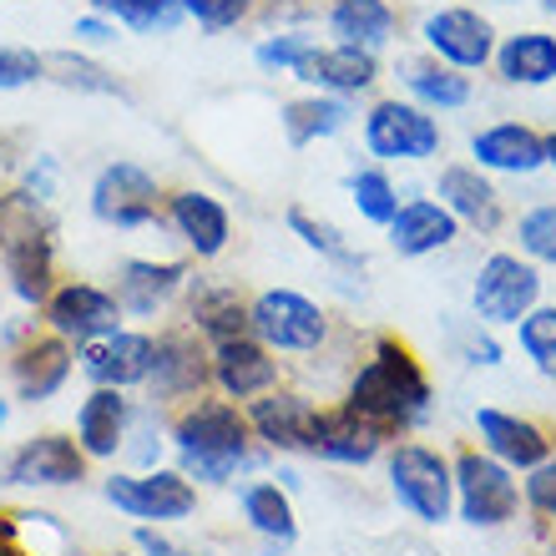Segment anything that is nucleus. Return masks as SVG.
<instances>
[{
  "label": "nucleus",
  "mask_w": 556,
  "mask_h": 556,
  "mask_svg": "<svg viewBox=\"0 0 556 556\" xmlns=\"http://www.w3.org/2000/svg\"><path fill=\"white\" fill-rule=\"evenodd\" d=\"M283 384V369H278L274 350L258 344L253 334L228 339V344H213V390L233 405H249V400L268 395Z\"/></svg>",
  "instance_id": "18"
},
{
  "label": "nucleus",
  "mask_w": 556,
  "mask_h": 556,
  "mask_svg": "<svg viewBox=\"0 0 556 556\" xmlns=\"http://www.w3.org/2000/svg\"><path fill=\"white\" fill-rule=\"evenodd\" d=\"M102 556H132V552H102Z\"/></svg>",
  "instance_id": "52"
},
{
  "label": "nucleus",
  "mask_w": 556,
  "mask_h": 556,
  "mask_svg": "<svg viewBox=\"0 0 556 556\" xmlns=\"http://www.w3.org/2000/svg\"><path fill=\"white\" fill-rule=\"evenodd\" d=\"M460 354H466L470 365H501V344L491 334H481V329H466V334H460Z\"/></svg>",
  "instance_id": "46"
},
{
  "label": "nucleus",
  "mask_w": 556,
  "mask_h": 556,
  "mask_svg": "<svg viewBox=\"0 0 556 556\" xmlns=\"http://www.w3.org/2000/svg\"><path fill=\"white\" fill-rule=\"evenodd\" d=\"M46 76L41 51H26V46H0V91H21L30 81Z\"/></svg>",
  "instance_id": "42"
},
{
  "label": "nucleus",
  "mask_w": 556,
  "mask_h": 556,
  "mask_svg": "<svg viewBox=\"0 0 556 556\" xmlns=\"http://www.w3.org/2000/svg\"><path fill=\"white\" fill-rule=\"evenodd\" d=\"M0 264H5V278H11L15 299L26 308H41L56 289V238L51 228H36L26 238H11L0 249Z\"/></svg>",
  "instance_id": "27"
},
{
  "label": "nucleus",
  "mask_w": 556,
  "mask_h": 556,
  "mask_svg": "<svg viewBox=\"0 0 556 556\" xmlns=\"http://www.w3.org/2000/svg\"><path fill=\"white\" fill-rule=\"evenodd\" d=\"M350 102L344 97H304V102H289L283 106V132H289L293 147H308V142H324V137H334L350 127Z\"/></svg>",
  "instance_id": "33"
},
{
  "label": "nucleus",
  "mask_w": 556,
  "mask_h": 556,
  "mask_svg": "<svg viewBox=\"0 0 556 556\" xmlns=\"http://www.w3.org/2000/svg\"><path fill=\"white\" fill-rule=\"evenodd\" d=\"M476 430H481V451L496 455L501 466L511 470H536L552 455V440L536 420H521L511 410H496V405H481L476 410Z\"/></svg>",
  "instance_id": "25"
},
{
  "label": "nucleus",
  "mask_w": 556,
  "mask_h": 556,
  "mask_svg": "<svg viewBox=\"0 0 556 556\" xmlns=\"http://www.w3.org/2000/svg\"><path fill=\"white\" fill-rule=\"evenodd\" d=\"M390 233V249L400 258H430V253L451 249L455 238H460V223L435 203V198H410V203H400L395 223L384 228Z\"/></svg>",
  "instance_id": "28"
},
{
  "label": "nucleus",
  "mask_w": 556,
  "mask_h": 556,
  "mask_svg": "<svg viewBox=\"0 0 556 556\" xmlns=\"http://www.w3.org/2000/svg\"><path fill=\"white\" fill-rule=\"evenodd\" d=\"M137 546H142L147 556H188V552H182V546H173V542H167V536H157V531H152V527H142V531H137Z\"/></svg>",
  "instance_id": "47"
},
{
  "label": "nucleus",
  "mask_w": 556,
  "mask_h": 556,
  "mask_svg": "<svg viewBox=\"0 0 556 556\" xmlns=\"http://www.w3.org/2000/svg\"><path fill=\"white\" fill-rule=\"evenodd\" d=\"M167 440L177 451V470L192 485H228L264 460L243 405L223 400L218 390L177 405L173 420H167Z\"/></svg>",
  "instance_id": "1"
},
{
  "label": "nucleus",
  "mask_w": 556,
  "mask_h": 556,
  "mask_svg": "<svg viewBox=\"0 0 556 556\" xmlns=\"http://www.w3.org/2000/svg\"><path fill=\"white\" fill-rule=\"evenodd\" d=\"M546 167H556V132L546 137Z\"/></svg>",
  "instance_id": "50"
},
{
  "label": "nucleus",
  "mask_w": 556,
  "mask_h": 556,
  "mask_svg": "<svg viewBox=\"0 0 556 556\" xmlns=\"http://www.w3.org/2000/svg\"><path fill=\"white\" fill-rule=\"evenodd\" d=\"M182 15H192L203 30H228L249 15V0H182Z\"/></svg>",
  "instance_id": "43"
},
{
  "label": "nucleus",
  "mask_w": 556,
  "mask_h": 556,
  "mask_svg": "<svg viewBox=\"0 0 556 556\" xmlns=\"http://www.w3.org/2000/svg\"><path fill=\"white\" fill-rule=\"evenodd\" d=\"M41 61H46V76L66 91H87V97H127V87H122L106 66L76 56V51H46Z\"/></svg>",
  "instance_id": "35"
},
{
  "label": "nucleus",
  "mask_w": 556,
  "mask_h": 556,
  "mask_svg": "<svg viewBox=\"0 0 556 556\" xmlns=\"http://www.w3.org/2000/svg\"><path fill=\"white\" fill-rule=\"evenodd\" d=\"M314 36H304V30H283V36H268L258 51H253V61L264 66V72H299V61L314 51Z\"/></svg>",
  "instance_id": "41"
},
{
  "label": "nucleus",
  "mask_w": 556,
  "mask_h": 556,
  "mask_svg": "<svg viewBox=\"0 0 556 556\" xmlns=\"http://www.w3.org/2000/svg\"><path fill=\"white\" fill-rule=\"evenodd\" d=\"M400 76H405V91L415 97V106H425V112H460L476 97L470 76L445 66V61H405Z\"/></svg>",
  "instance_id": "31"
},
{
  "label": "nucleus",
  "mask_w": 556,
  "mask_h": 556,
  "mask_svg": "<svg viewBox=\"0 0 556 556\" xmlns=\"http://www.w3.org/2000/svg\"><path fill=\"white\" fill-rule=\"evenodd\" d=\"M5 481L11 485H81L87 481V455L76 445V435L61 430H41L15 445L5 460Z\"/></svg>",
  "instance_id": "19"
},
{
  "label": "nucleus",
  "mask_w": 556,
  "mask_h": 556,
  "mask_svg": "<svg viewBox=\"0 0 556 556\" xmlns=\"http://www.w3.org/2000/svg\"><path fill=\"white\" fill-rule=\"evenodd\" d=\"M5 425H11V400L0 395V430H5Z\"/></svg>",
  "instance_id": "49"
},
{
  "label": "nucleus",
  "mask_w": 556,
  "mask_h": 556,
  "mask_svg": "<svg viewBox=\"0 0 556 556\" xmlns=\"http://www.w3.org/2000/svg\"><path fill=\"white\" fill-rule=\"evenodd\" d=\"M162 223L182 238V249L207 264V258H218L228 243H233V218H228V207L203 188H177L167 192V207H162Z\"/></svg>",
  "instance_id": "17"
},
{
  "label": "nucleus",
  "mask_w": 556,
  "mask_h": 556,
  "mask_svg": "<svg viewBox=\"0 0 556 556\" xmlns=\"http://www.w3.org/2000/svg\"><path fill=\"white\" fill-rule=\"evenodd\" d=\"M72 369H76V344L51 334V329H46V334H30L26 344L11 354V384L26 405H46L51 395H61L66 380H72Z\"/></svg>",
  "instance_id": "20"
},
{
  "label": "nucleus",
  "mask_w": 556,
  "mask_h": 556,
  "mask_svg": "<svg viewBox=\"0 0 556 556\" xmlns=\"http://www.w3.org/2000/svg\"><path fill=\"white\" fill-rule=\"evenodd\" d=\"M132 400L127 390H91L76 410V445L87 460H117L127 445V425H132Z\"/></svg>",
  "instance_id": "26"
},
{
  "label": "nucleus",
  "mask_w": 556,
  "mask_h": 556,
  "mask_svg": "<svg viewBox=\"0 0 556 556\" xmlns=\"http://www.w3.org/2000/svg\"><path fill=\"white\" fill-rule=\"evenodd\" d=\"M319 400L304 395V390H268V395L249 400L243 415L253 425V440L264 451H278V455H308V440H314V420H319Z\"/></svg>",
  "instance_id": "13"
},
{
  "label": "nucleus",
  "mask_w": 556,
  "mask_h": 556,
  "mask_svg": "<svg viewBox=\"0 0 556 556\" xmlns=\"http://www.w3.org/2000/svg\"><path fill=\"white\" fill-rule=\"evenodd\" d=\"M430 400H435V384L425 375L420 354L395 334H375L365 365L350 375V390H344V405L359 410L365 420H375L390 435H405L430 415Z\"/></svg>",
  "instance_id": "2"
},
{
  "label": "nucleus",
  "mask_w": 556,
  "mask_h": 556,
  "mask_svg": "<svg viewBox=\"0 0 556 556\" xmlns=\"http://www.w3.org/2000/svg\"><path fill=\"white\" fill-rule=\"evenodd\" d=\"M299 81H308L324 97H359L380 81V61L375 51H359V46H314L304 61H299Z\"/></svg>",
  "instance_id": "23"
},
{
  "label": "nucleus",
  "mask_w": 556,
  "mask_h": 556,
  "mask_svg": "<svg viewBox=\"0 0 556 556\" xmlns=\"http://www.w3.org/2000/svg\"><path fill=\"white\" fill-rule=\"evenodd\" d=\"M390 430H380L375 420H365L350 405H324L319 420H314V440H308V455L314 460H329V466H369L390 451Z\"/></svg>",
  "instance_id": "16"
},
{
  "label": "nucleus",
  "mask_w": 556,
  "mask_h": 556,
  "mask_svg": "<svg viewBox=\"0 0 556 556\" xmlns=\"http://www.w3.org/2000/svg\"><path fill=\"white\" fill-rule=\"evenodd\" d=\"M542 5H546V11H552V15H556V0H542Z\"/></svg>",
  "instance_id": "51"
},
{
  "label": "nucleus",
  "mask_w": 556,
  "mask_h": 556,
  "mask_svg": "<svg viewBox=\"0 0 556 556\" xmlns=\"http://www.w3.org/2000/svg\"><path fill=\"white\" fill-rule=\"evenodd\" d=\"M289 228H293V238L304 243V249H314L324 258V264H334V268H344V274H365V253L354 249L350 238L339 233L329 218H314L308 207H289Z\"/></svg>",
  "instance_id": "34"
},
{
  "label": "nucleus",
  "mask_w": 556,
  "mask_h": 556,
  "mask_svg": "<svg viewBox=\"0 0 556 556\" xmlns=\"http://www.w3.org/2000/svg\"><path fill=\"white\" fill-rule=\"evenodd\" d=\"M496 72L511 87H546L556 81V36L546 30H516L496 46Z\"/></svg>",
  "instance_id": "29"
},
{
  "label": "nucleus",
  "mask_w": 556,
  "mask_h": 556,
  "mask_svg": "<svg viewBox=\"0 0 556 556\" xmlns=\"http://www.w3.org/2000/svg\"><path fill=\"white\" fill-rule=\"evenodd\" d=\"M152 405L162 410H177L188 400L207 395L213 390V344H207L192 324H173L157 334V365H152Z\"/></svg>",
  "instance_id": "6"
},
{
  "label": "nucleus",
  "mask_w": 556,
  "mask_h": 556,
  "mask_svg": "<svg viewBox=\"0 0 556 556\" xmlns=\"http://www.w3.org/2000/svg\"><path fill=\"white\" fill-rule=\"evenodd\" d=\"M56 177H61V167H56V157H36L30 162V173H26V182H21V192H26V198H36V203L41 207H51L56 203Z\"/></svg>",
  "instance_id": "45"
},
{
  "label": "nucleus",
  "mask_w": 556,
  "mask_h": 556,
  "mask_svg": "<svg viewBox=\"0 0 556 556\" xmlns=\"http://www.w3.org/2000/svg\"><path fill=\"white\" fill-rule=\"evenodd\" d=\"M192 283V264L188 258H127V264L117 268V283H112V293H117V304L127 319H152V314H167V308L188 293Z\"/></svg>",
  "instance_id": "15"
},
{
  "label": "nucleus",
  "mask_w": 556,
  "mask_h": 556,
  "mask_svg": "<svg viewBox=\"0 0 556 556\" xmlns=\"http://www.w3.org/2000/svg\"><path fill=\"white\" fill-rule=\"evenodd\" d=\"M350 203L359 207V218L375 228H390L400 213V188L384 167H354L350 173Z\"/></svg>",
  "instance_id": "36"
},
{
  "label": "nucleus",
  "mask_w": 556,
  "mask_h": 556,
  "mask_svg": "<svg viewBox=\"0 0 556 556\" xmlns=\"http://www.w3.org/2000/svg\"><path fill=\"white\" fill-rule=\"evenodd\" d=\"M0 308H5V304H0ZM0 324H5V319H0Z\"/></svg>",
  "instance_id": "53"
},
{
  "label": "nucleus",
  "mask_w": 556,
  "mask_h": 556,
  "mask_svg": "<svg viewBox=\"0 0 556 556\" xmlns=\"http://www.w3.org/2000/svg\"><path fill=\"white\" fill-rule=\"evenodd\" d=\"M81 36H91V41H106L112 30H106V21H102V15H91V21H81Z\"/></svg>",
  "instance_id": "48"
},
{
  "label": "nucleus",
  "mask_w": 556,
  "mask_h": 556,
  "mask_svg": "<svg viewBox=\"0 0 556 556\" xmlns=\"http://www.w3.org/2000/svg\"><path fill=\"white\" fill-rule=\"evenodd\" d=\"M102 496L137 521H188L198 511V485L182 470H117L102 481Z\"/></svg>",
  "instance_id": "9"
},
{
  "label": "nucleus",
  "mask_w": 556,
  "mask_h": 556,
  "mask_svg": "<svg viewBox=\"0 0 556 556\" xmlns=\"http://www.w3.org/2000/svg\"><path fill=\"white\" fill-rule=\"evenodd\" d=\"M542 299V274L531 258H516V253H491L481 268H476V283H470V308L481 324H521Z\"/></svg>",
  "instance_id": "10"
},
{
  "label": "nucleus",
  "mask_w": 556,
  "mask_h": 556,
  "mask_svg": "<svg viewBox=\"0 0 556 556\" xmlns=\"http://www.w3.org/2000/svg\"><path fill=\"white\" fill-rule=\"evenodd\" d=\"M329 314L299 289H264L249 304V334L274 354H319L329 350Z\"/></svg>",
  "instance_id": "4"
},
{
  "label": "nucleus",
  "mask_w": 556,
  "mask_h": 556,
  "mask_svg": "<svg viewBox=\"0 0 556 556\" xmlns=\"http://www.w3.org/2000/svg\"><path fill=\"white\" fill-rule=\"evenodd\" d=\"M516 339L546 380H556V308H531L527 319L516 324Z\"/></svg>",
  "instance_id": "39"
},
{
  "label": "nucleus",
  "mask_w": 556,
  "mask_h": 556,
  "mask_svg": "<svg viewBox=\"0 0 556 556\" xmlns=\"http://www.w3.org/2000/svg\"><path fill=\"white\" fill-rule=\"evenodd\" d=\"M435 198L455 223H466L476 233H496L501 223H506L496 182H491L476 162H445L435 173Z\"/></svg>",
  "instance_id": "21"
},
{
  "label": "nucleus",
  "mask_w": 556,
  "mask_h": 556,
  "mask_svg": "<svg viewBox=\"0 0 556 556\" xmlns=\"http://www.w3.org/2000/svg\"><path fill=\"white\" fill-rule=\"evenodd\" d=\"M162 207H167V192L137 162H106L91 182V218L106 228H122V233L162 223Z\"/></svg>",
  "instance_id": "7"
},
{
  "label": "nucleus",
  "mask_w": 556,
  "mask_h": 556,
  "mask_svg": "<svg viewBox=\"0 0 556 556\" xmlns=\"http://www.w3.org/2000/svg\"><path fill=\"white\" fill-rule=\"evenodd\" d=\"M238 511L249 521V531H258L264 542L289 546L299 536V516H293V501L278 481H249L238 485Z\"/></svg>",
  "instance_id": "30"
},
{
  "label": "nucleus",
  "mask_w": 556,
  "mask_h": 556,
  "mask_svg": "<svg viewBox=\"0 0 556 556\" xmlns=\"http://www.w3.org/2000/svg\"><path fill=\"white\" fill-rule=\"evenodd\" d=\"M188 308H182V324H192L207 344H228V339L249 334V293L228 283V278H192L188 283Z\"/></svg>",
  "instance_id": "22"
},
{
  "label": "nucleus",
  "mask_w": 556,
  "mask_h": 556,
  "mask_svg": "<svg viewBox=\"0 0 556 556\" xmlns=\"http://www.w3.org/2000/svg\"><path fill=\"white\" fill-rule=\"evenodd\" d=\"M97 15L122 21L132 30H173L182 21V0H91Z\"/></svg>",
  "instance_id": "38"
},
{
  "label": "nucleus",
  "mask_w": 556,
  "mask_h": 556,
  "mask_svg": "<svg viewBox=\"0 0 556 556\" xmlns=\"http://www.w3.org/2000/svg\"><path fill=\"white\" fill-rule=\"evenodd\" d=\"M122 304L117 293L102 289V283H87V278H66L51 289V299L41 304V324L51 334L72 339V344H91V339H106L122 329Z\"/></svg>",
  "instance_id": "11"
},
{
  "label": "nucleus",
  "mask_w": 556,
  "mask_h": 556,
  "mask_svg": "<svg viewBox=\"0 0 556 556\" xmlns=\"http://www.w3.org/2000/svg\"><path fill=\"white\" fill-rule=\"evenodd\" d=\"M470 157L481 173H511L531 177L546 167V137L531 132L527 122H491L470 137Z\"/></svg>",
  "instance_id": "24"
},
{
  "label": "nucleus",
  "mask_w": 556,
  "mask_h": 556,
  "mask_svg": "<svg viewBox=\"0 0 556 556\" xmlns=\"http://www.w3.org/2000/svg\"><path fill=\"white\" fill-rule=\"evenodd\" d=\"M455 470V506L466 516V527H506L516 511H521V485H516L511 466H501L496 455L485 451H455L451 460Z\"/></svg>",
  "instance_id": "5"
},
{
  "label": "nucleus",
  "mask_w": 556,
  "mask_h": 556,
  "mask_svg": "<svg viewBox=\"0 0 556 556\" xmlns=\"http://www.w3.org/2000/svg\"><path fill=\"white\" fill-rule=\"evenodd\" d=\"M430 56L455 66V72H481L485 61H496V30L481 11L470 5H445V11H430L420 26Z\"/></svg>",
  "instance_id": "14"
},
{
  "label": "nucleus",
  "mask_w": 556,
  "mask_h": 556,
  "mask_svg": "<svg viewBox=\"0 0 556 556\" xmlns=\"http://www.w3.org/2000/svg\"><path fill=\"white\" fill-rule=\"evenodd\" d=\"M365 147L369 157L380 162H430L440 157V122L415 102H400V97H380V102L365 112Z\"/></svg>",
  "instance_id": "8"
},
{
  "label": "nucleus",
  "mask_w": 556,
  "mask_h": 556,
  "mask_svg": "<svg viewBox=\"0 0 556 556\" xmlns=\"http://www.w3.org/2000/svg\"><path fill=\"white\" fill-rule=\"evenodd\" d=\"M384 460H390V496L400 501V511L415 516L420 527H445L455 511L451 460L425 440H395Z\"/></svg>",
  "instance_id": "3"
},
{
  "label": "nucleus",
  "mask_w": 556,
  "mask_h": 556,
  "mask_svg": "<svg viewBox=\"0 0 556 556\" xmlns=\"http://www.w3.org/2000/svg\"><path fill=\"white\" fill-rule=\"evenodd\" d=\"M516 238H521V249H527L536 264H556V203L521 213Z\"/></svg>",
  "instance_id": "40"
},
{
  "label": "nucleus",
  "mask_w": 556,
  "mask_h": 556,
  "mask_svg": "<svg viewBox=\"0 0 556 556\" xmlns=\"http://www.w3.org/2000/svg\"><path fill=\"white\" fill-rule=\"evenodd\" d=\"M157 365V334L142 329H117L106 339L76 344V369L91 380V390H132V384L152 380Z\"/></svg>",
  "instance_id": "12"
},
{
  "label": "nucleus",
  "mask_w": 556,
  "mask_h": 556,
  "mask_svg": "<svg viewBox=\"0 0 556 556\" xmlns=\"http://www.w3.org/2000/svg\"><path fill=\"white\" fill-rule=\"evenodd\" d=\"M162 445H167V415H162V405H137L132 425H127V445H122V455H127L137 470H157L162 466Z\"/></svg>",
  "instance_id": "37"
},
{
  "label": "nucleus",
  "mask_w": 556,
  "mask_h": 556,
  "mask_svg": "<svg viewBox=\"0 0 556 556\" xmlns=\"http://www.w3.org/2000/svg\"><path fill=\"white\" fill-rule=\"evenodd\" d=\"M329 30L339 36V46L380 51L395 41V11H390V0H339L329 11Z\"/></svg>",
  "instance_id": "32"
},
{
  "label": "nucleus",
  "mask_w": 556,
  "mask_h": 556,
  "mask_svg": "<svg viewBox=\"0 0 556 556\" xmlns=\"http://www.w3.org/2000/svg\"><path fill=\"white\" fill-rule=\"evenodd\" d=\"M527 506L542 516H556V455H546L536 470H527Z\"/></svg>",
  "instance_id": "44"
}]
</instances>
